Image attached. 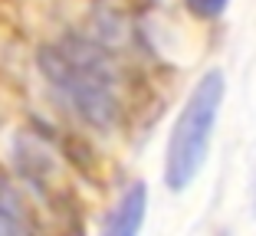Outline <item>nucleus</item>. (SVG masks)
Returning a JSON list of instances; mask_svg holds the SVG:
<instances>
[{
	"mask_svg": "<svg viewBox=\"0 0 256 236\" xmlns=\"http://www.w3.org/2000/svg\"><path fill=\"white\" fill-rule=\"evenodd\" d=\"M46 85L82 125L112 131L125 112V85L115 59L86 36H62L36 56Z\"/></svg>",
	"mask_w": 256,
	"mask_h": 236,
	"instance_id": "1",
	"label": "nucleus"
},
{
	"mask_svg": "<svg viewBox=\"0 0 256 236\" xmlns=\"http://www.w3.org/2000/svg\"><path fill=\"white\" fill-rule=\"evenodd\" d=\"M224 72L210 69L194 82V89L188 92L181 112L171 125L164 148V184L168 191H188L194 177L204 171L207 154H210V138L217 128V115L224 105Z\"/></svg>",
	"mask_w": 256,
	"mask_h": 236,
	"instance_id": "2",
	"label": "nucleus"
},
{
	"mask_svg": "<svg viewBox=\"0 0 256 236\" xmlns=\"http://www.w3.org/2000/svg\"><path fill=\"white\" fill-rule=\"evenodd\" d=\"M144 210H148V187L144 184H132L118 200L115 207L106 214L102 220V233L106 236H132L142 230L144 223Z\"/></svg>",
	"mask_w": 256,
	"mask_h": 236,
	"instance_id": "3",
	"label": "nucleus"
},
{
	"mask_svg": "<svg viewBox=\"0 0 256 236\" xmlns=\"http://www.w3.org/2000/svg\"><path fill=\"white\" fill-rule=\"evenodd\" d=\"M26 230H33V220L23 204V194L10 184V177L0 174V236L26 233Z\"/></svg>",
	"mask_w": 256,
	"mask_h": 236,
	"instance_id": "4",
	"label": "nucleus"
},
{
	"mask_svg": "<svg viewBox=\"0 0 256 236\" xmlns=\"http://www.w3.org/2000/svg\"><path fill=\"white\" fill-rule=\"evenodd\" d=\"M226 3H230V0H184V7H188L194 16H200V20H214V16H220L226 10Z\"/></svg>",
	"mask_w": 256,
	"mask_h": 236,
	"instance_id": "5",
	"label": "nucleus"
}]
</instances>
